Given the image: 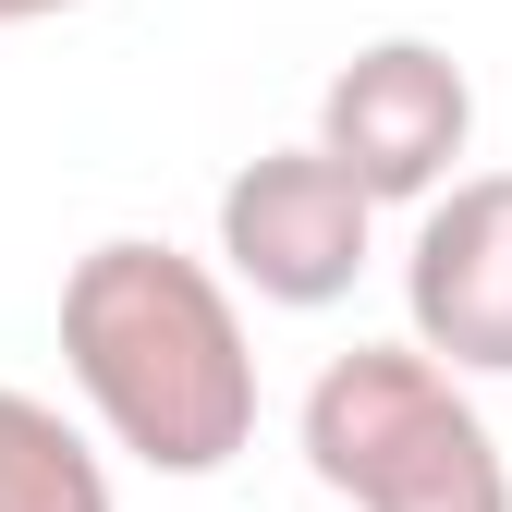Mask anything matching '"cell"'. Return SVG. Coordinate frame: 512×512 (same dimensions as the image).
Listing matches in <instances>:
<instances>
[{"label":"cell","mask_w":512,"mask_h":512,"mask_svg":"<svg viewBox=\"0 0 512 512\" xmlns=\"http://www.w3.org/2000/svg\"><path fill=\"white\" fill-rule=\"evenodd\" d=\"M232 293V269L147 232L86 244L61 281V366L110 452H135L147 476H220L256 439V342Z\"/></svg>","instance_id":"obj_1"},{"label":"cell","mask_w":512,"mask_h":512,"mask_svg":"<svg viewBox=\"0 0 512 512\" xmlns=\"http://www.w3.org/2000/svg\"><path fill=\"white\" fill-rule=\"evenodd\" d=\"M305 476L354 512H512V464L427 342H354L305 391Z\"/></svg>","instance_id":"obj_2"},{"label":"cell","mask_w":512,"mask_h":512,"mask_svg":"<svg viewBox=\"0 0 512 512\" xmlns=\"http://www.w3.org/2000/svg\"><path fill=\"white\" fill-rule=\"evenodd\" d=\"M366 244H378V196L330 159V147H269L220 183V269L256 293V305H342L366 281Z\"/></svg>","instance_id":"obj_3"},{"label":"cell","mask_w":512,"mask_h":512,"mask_svg":"<svg viewBox=\"0 0 512 512\" xmlns=\"http://www.w3.org/2000/svg\"><path fill=\"white\" fill-rule=\"evenodd\" d=\"M317 147H330L378 208H427L452 159L476 147V74L439 37H366L317 86Z\"/></svg>","instance_id":"obj_4"},{"label":"cell","mask_w":512,"mask_h":512,"mask_svg":"<svg viewBox=\"0 0 512 512\" xmlns=\"http://www.w3.org/2000/svg\"><path fill=\"white\" fill-rule=\"evenodd\" d=\"M403 317L439 366L512 378V171H452L427 196L403 256Z\"/></svg>","instance_id":"obj_5"},{"label":"cell","mask_w":512,"mask_h":512,"mask_svg":"<svg viewBox=\"0 0 512 512\" xmlns=\"http://www.w3.org/2000/svg\"><path fill=\"white\" fill-rule=\"evenodd\" d=\"M0 512H122L98 439L37 391H0Z\"/></svg>","instance_id":"obj_6"},{"label":"cell","mask_w":512,"mask_h":512,"mask_svg":"<svg viewBox=\"0 0 512 512\" xmlns=\"http://www.w3.org/2000/svg\"><path fill=\"white\" fill-rule=\"evenodd\" d=\"M49 13H74V0H0V25H49Z\"/></svg>","instance_id":"obj_7"}]
</instances>
